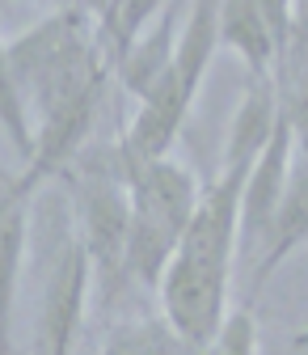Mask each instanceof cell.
I'll use <instances>...</instances> for the list:
<instances>
[{
	"mask_svg": "<svg viewBox=\"0 0 308 355\" xmlns=\"http://www.w3.org/2000/svg\"><path fill=\"white\" fill-rule=\"evenodd\" d=\"M26 225H30V203L5 199V309L13 304V292H17L21 250H26Z\"/></svg>",
	"mask_w": 308,
	"mask_h": 355,
	"instance_id": "7c38bea8",
	"label": "cell"
},
{
	"mask_svg": "<svg viewBox=\"0 0 308 355\" xmlns=\"http://www.w3.org/2000/svg\"><path fill=\"white\" fill-rule=\"evenodd\" d=\"M98 47H102L98 42V13L80 9V5L60 9L47 21H38L34 30L5 42V51H0L5 80L21 89V98L30 102V110L38 119H47L68 98L106 80V72L114 64Z\"/></svg>",
	"mask_w": 308,
	"mask_h": 355,
	"instance_id": "7a4b0ae2",
	"label": "cell"
},
{
	"mask_svg": "<svg viewBox=\"0 0 308 355\" xmlns=\"http://www.w3.org/2000/svg\"><path fill=\"white\" fill-rule=\"evenodd\" d=\"M308 245V153L296 148V161H291V182H287V195L279 203V216L271 225V237H266V250L257 258V271H253V296L266 288V279L279 271V266L300 250Z\"/></svg>",
	"mask_w": 308,
	"mask_h": 355,
	"instance_id": "52a82bcc",
	"label": "cell"
},
{
	"mask_svg": "<svg viewBox=\"0 0 308 355\" xmlns=\"http://www.w3.org/2000/svg\"><path fill=\"white\" fill-rule=\"evenodd\" d=\"M169 326L161 322H123L110 330L102 355H165Z\"/></svg>",
	"mask_w": 308,
	"mask_h": 355,
	"instance_id": "8fae6325",
	"label": "cell"
},
{
	"mask_svg": "<svg viewBox=\"0 0 308 355\" xmlns=\"http://www.w3.org/2000/svg\"><path fill=\"white\" fill-rule=\"evenodd\" d=\"M194 355H257V326H253V313L249 309H233L228 322L219 326V334L194 351Z\"/></svg>",
	"mask_w": 308,
	"mask_h": 355,
	"instance_id": "4fadbf2b",
	"label": "cell"
},
{
	"mask_svg": "<svg viewBox=\"0 0 308 355\" xmlns=\"http://www.w3.org/2000/svg\"><path fill=\"white\" fill-rule=\"evenodd\" d=\"M76 338L72 334H60V338H47V355H72Z\"/></svg>",
	"mask_w": 308,
	"mask_h": 355,
	"instance_id": "9a60e30c",
	"label": "cell"
},
{
	"mask_svg": "<svg viewBox=\"0 0 308 355\" xmlns=\"http://www.w3.org/2000/svg\"><path fill=\"white\" fill-rule=\"evenodd\" d=\"M165 355H194L186 343H178V338H173V330H169V343H165Z\"/></svg>",
	"mask_w": 308,
	"mask_h": 355,
	"instance_id": "2e32d148",
	"label": "cell"
},
{
	"mask_svg": "<svg viewBox=\"0 0 308 355\" xmlns=\"http://www.w3.org/2000/svg\"><path fill=\"white\" fill-rule=\"evenodd\" d=\"M118 173L131 191V250H127V271L148 288H161L173 254H178L190 220L203 203L190 169L178 161H136L114 148Z\"/></svg>",
	"mask_w": 308,
	"mask_h": 355,
	"instance_id": "3957f363",
	"label": "cell"
},
{
	"mask_svg": "<svg viewBox=\"0 0 308 355\" xmlns=\"http://www.w3.org/2000/svg\"><path fill=\"white\" fill-rule=\"evenodd\" d=\"M300 148H304V153H308V144H300Z\"/></svg>",
	"mask_w": 308,
	"mask_h": 355,
	"instance_id": "e0dca14e",
	"label": "cell"
},
{
	"mask_svg": "<svg viewBox=\"0 0 308 355\" xmlns=\"http://www.w3.org/2000/svg\"><path fill=\"white\" fill-rule=\"evenodd\" d=\"M296 148H300V144H296V127H291V119L283 114L275 140L266 144V153L257 157L249 182H245V199H241V237H245V241H266V237H271V225H275L279 203H283L287 182H291Z\"/></svg>",
	"mask_w": 308,
	"mask_h": 355,
	"instance_id": "5b68a950",
	"label": "cell"
},
{
	"mask_svg": "<svg viewBox=\"0 0 308 355\" xmlns=\"http://www.w3.org/2000/svg\"><path fill=\"white\" fill-rule=\"evenodd\" d=\"M76 207H80V245L89 254L98 284L106 296L118 292L127 271L131 250V191L118 173V161L110 169H89L76 182Z\"/></svg>",
	"mask_w": 308,
	"mask_h": 355,
	"instance_id": "277c9868",
	"label": "cell"
},
{
	"mask_svg": "<svg viewBox=\"0 0 308 355\" xmlns=\"http://www.w3.org/2000/svg\"><path fill=\"white\" fill-rule=\"evenodd\" d=\"M253 165H224L203 191V203L161 279V309L173 338L203 351L228 322V271L241 237V199Z\"/></svg>",
	"mask_w": 308,
	"mask_h": 355,
	"instance_id": "6da1fadb",
	"label": "cell"
},
{
	"mask_svg": "<svg viewBox=\"0 0 308 355\" xmlns=\"http://www.w3.org/2000/svg\"><path fill=\"white\" fill-rule=\"evenodd\" d=\"M156 13H161V5H106V9H98V42L106 47V60L114 68L131 55V47L156 21Z\"/></svg>",
	"mask_w": 308,
	"mask_h": 355,
	"instance_id": "30bf717a",
	"label": "cell"
},
{
	"mask_svg": "<svg viewBox=\"0 0 308 355\" xmlns=\"http://www.w3.org/2000/svg\"><path fill=\"white\" fill-rule=\"evenodd\" d=\"M5 131H9V140L17 144V153L30 165L34 148H38V127H30V102L21 98V89L9 85V80H5Z\"/></svg>",
	"mask_w": 308,
	"mask_h": 355,
	"instance_id": "5bb4252c",
	"label": "cell"
},
{
	"mask_svg": "<svg viewBox=\"0 0 308 355\" xmlns=\"http://www.w3.org/2000/svg\"><path fill=\"white\" fill-rule=\"evenodd\" d=\"M219 42L233 47L245 60L249 80L275 76V68H279V34L271 26L266 5H257V0H233V5H219Z\"/></svg>",
	"mask_w": 308,
	"mask_h": 355,
	"instance_id": "ba28073f",
	"label": "cell"
},
{
	"mask_svg": "<svg viewBox=\"0 0 308 355\" xmlns=\"http://www.w3.org/2000/svg\"><path fill=\"white\" fill-rule=\"evenodd\" d=\"M215 47H219V5H211V0L190 5L186 21H182V34H178V55H173V76L182 80V89L190 98L199 94Z\"/></svg>",
	"mask_w": 308,
	"mask_h": 355,
	"instance_id": "9c48e42d",
	"label": "cell"
},
{
	"mask_svg": "<svg viewBox=\"0 0 308 355\" xmlns=\"http://www.w3.org/2000/svg\"><path fill=\"white\" fill-rule=\"evenodd\" d=\"M186 9L190 5H161L156 21L144 30V38L118 64V80H123V89L136 102H144L152 89L169 76L173 55H178V34H182V21H186Z\"/></svg>",
	"mask_w": 308,
	"mask_h": 355,
	"instance_id": "8992f818",
	"label": "cell"
}]
</instances>
